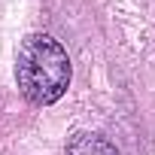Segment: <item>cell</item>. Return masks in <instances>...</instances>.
Here are the masks:
<instances>
[{
	"label": "cell",
	"mask_w": 155,
	"mask_h": 155,
	"mask_svg": "<svg viewBox=\"0 0 155 155\" xmlns=\"http://www.w3.org/2000/svg\"><path fill=\"white\" fill-rule=\"evenodd\" d=\"M15 79L21 94L37 107L61 101L70 85L67 49L52 34H28L15 55Z\"/></svg>",
	"instance_id": "1"
},
{
	"label": "cell",
	"mask_w": 155,
	"mask_h": 155,
	"mask_svg": "<svg viewBox=\"0 0 155 155\" xmlns=\"http://www.w3.org/2000/svg\"><path fill=\"white\" fill-rule=\"evenodd\" d=\"M64 155H119V149H116L104 134H94V131H76V134L70 137Z\"/></svg>",
	"instance_id": "2"
}]
</instances>
